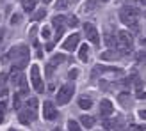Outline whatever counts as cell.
Masks as SVG:
<instances>
[{
    "label": "cell",
    "instance_id": "obj_4",
    "mask_svg": "<svg viewBox=\"0 0 146 131\" xmlns=\"http://www.w3.org/2000/svg\"><path fill=\"white\" fill-rule=\"evenodd\" d=\"M36 117H38V110L31 108V106H25L23 110H20V113H18V119H20L21 124H31L32 121H36Z\"/></svg>",
    "mask_w": 146,
    "mask_h": 131
},
{
    "label": "cell",
    "instance_id": "obj_31",
    "mask_svg": "<svg viewBox=\"0 0 146 131\" xmlns=\"http://www.w3.org/2000/svg\"><path fill=\"white\" fill-rule=\"evenodd\" d=\"M54 131H61V129H54Z\"/></svg>",
    "mask_w": 146,
    "mask_h": 131
},
{
    "label": "cell",
    "instance_id": "obj_21",
    "mask_svg": "<svg viewBox=\"0 0 146 131\" xmlns=\"http://www.w3.org/2000/svg\"><path fill=\"white\" fill-rule=\"evenodd\" d=\"M62 60H64V57H62V55H55V57H54V59H52V62H50V66H55V64H61Z\"/></svg>",
    "mask_w": 146,
    "mask_h": 131
},
{
    "label": "cell",
    "instance_id": "obj_16",
    "mask_svg": "<svg viewBox=\"0 0 146 131\" xmlns=\"http://www.w3.org/2000/svg\"><path fill=\"white\" fill-rule=\"evenodd\" d=\"M105 45L109 48H116L118 46V41H116V37H112V34H105Z\"/></svg>",
    "mask_w": 146,
    "mask_h": 131
},
{
    "label": "cell",
    "instance_id": "obj_30",
    "mask_svg": "<svg viewBox=\"0 0 146 131\" xmlns=\"http://www.w3.org/2000/svg\"><path fill=\"white\" fill-rule=\"evenodd\" d=\"M9 131H16V129H14V128H13V129H9Z\"/></svg>",
    "mask_w": 146,
    "mask_h": 131
},
{
    "label": "cell",
    "instance_id": "obj_15",
    "mask_svg": "<svg viewBox=\"0 0 146 131\" xmlns=\"http://www.w3.org/2000/svg\"><path fill=\"white\" fill-rule=\"evenodd\" d=\"M21 5H23L25 12H31V11H34V7H36V0H23Z\"/></svg>",
    "mask_w": 146,
    "mask_h": 131
},
{
    "label": "cell",
    "instance_id": "obj_25",
    "mask_svg": "<svg viewBox=\"0 0 146 131\" xmlns=\"http://www.w3.org/2000/svg\"><path fill=\"white\" fill-rule=\"evenodd\" d=\"M45 9H41V11H38V14H36V16H34V20H41V18H45Z\"/></svg>",
    "mask_w": 146,
    "mask_h": 131
},
{
    "label": "cell",
    "instance_id": "obj_9",
    "mask_svg": "<svg viewBox=\"0 0 146 131\" xmlns=\"http://www.w3.org/2000/svg\"><path fill=\"white\" fill-rule=\"evenodd\" d=\"M78 41H80V35L78 34H71L70 37H66V41L62 43V48L66 50V52H73V50H77Z\"/></svg>",
    "mask_w": 146,
    "mask_h": 131
},
{
    "label": "cell",
    "instance_id": "obj_3",
    "mask_svg": "<svg viewBox=\"0 0 146 131\" xmlns=\"http://www.w3.org/2000/svg\"><path fill=\"white\" fill-rule=\"evenodd\" d=\"M73 94H75V85H71V83H66V85H62L59 90H57V96H55V103L62 106V105H68L70 103V99L73 98Z\"/></svg>",
    "mask_w": 146,
    "mask_h": 131
},
{
    "label": "cell",
    "instance_id": "obj_6",
    "mask_svg": "<svg viewBox=\"0 0 146 131\" xmlns=\"http://www.w3.org/2000/svg\"><path fill=\"white\" fill-rule=\"evenodd\" d=\"M5 57H7V59H11V60H14V62H16L18 59H27V57H29V48H27L25 45H21V46H14Z\"/></svg>",
    "mask_w": 146,
    "mask_h": 131
},
{
    "label": "cell",
    "instance_id": "obj_10",
    "mask_svg": "<svg viewBox=\"0 0 146 131\" xmlns=\"http://www.w3.org/2000/svg\"><path fill=\"white\" fill-rule=\"evenodd\" d=\"M114 113V106L109 99H102L100 101V115L102 117H109V115Z\"/></svg>",
    "mask_w": 146,
    "mask_h": 131
},
{
    "label": "cell",
    "instance_id": "obj_17",
    "mask_svg": "<svg viewBox=\"0 0 146 131\" xmlns=\"http://www.w3.org/2000/svg\"><path fill=\"white\" fill-rule=\"evenodd\" d=\"M68 131H82V128L78 126V122H77V121L70 119V121H68Z\"/></svg>",
    "mask_w": 146,
    "mask_h": 131
},
{
    "label": "cell",
    "instance_id": "obj_22",
    "mask_svg": "<svg viewBox=\"0 0 146 131\" xmlns=\"http://www.w3.org/2000/svg\"><path fill=\"white\" fill-rule=\"evenodd\" d=\"M4 113H5V103L0 101V122H4Z\"/></svg>",
    "mask_w": 146,
    "mask_h": 131
},
{
    "label": "cell",
    "instance_id": "obj_13",
    "mask_svg": "<svg viewBox=\"0 0 146 131\" xmlns=\"http://www.w3.org/2000/svg\"><path fill=\"white\" fill-rule=\"evenodd\" d=\"M78 106L82 108V110H89V108L93 106V101H91V98H87V96H82L78 99Z\"/></svg>",
    "mask_w": 146,
    "mask_h": 131
},
{
    "label": "cell",
    "instance_id": "obj_23",
    "mask_svg": "<svg viewBox=\"0 0 146 131\" xmlns=\"http://www.w3.org/2000/svg\"><path fill=\"white\" fill-rule=\"evenodd\" d=\"M104 126L107 129H112V128H116V121H104Z\"/></svg>",
    "mask_w": 146,
    "mask_h": 131
},
{
    "label": "cell",
    "instance_id": "obj_27",
    "mask_svg": "<svg viewBox=\"0 0 146 131\" xmlns=\"http://www.w3.org/2000/svg\"><path fill=\"white\" fill-rule=\"evenodd\" d=\"M68 76H70V78H75V76H77V69H71V71L68 73Z\"/></svg>",
    "mask_w": 146,
    "mask_h": 131
},
{
    "label": "cell",
    "instance_id": "obj_20",
    "mask_svg": "<svg viewBox=\"0 0 146 131\" xmlns=\"http://www.w3.org/2000/svg\"><path fill=\"white\" fill-rule=\"evenodd\" d=\"M94 5H96V0H87V4L84 5V11H86V12H87V11H91Z\"/></svg>",
    "mask_w": 146,
    "mask_h": 131
},
{
    "label": "cell",
    "instance_id": "obj_11",
    "mask_svg": "<svg viewBox=\"0 0 146 131\" xmlns=\"http://www.w3.org/2000/svg\"><path fill=\"white\" fill-rule=\"evenodd\" d=\"M78 59L82 62H87L89 60V48H87V45H82L78 50Z\"/></svg>",
    "mask_w": 146,
    "mask_h": 131
},
{
    "label": "cell",
    "instance_id": "obj_12",
    "mask_svg": "<svg viewBox=\"0 0 146 131\" xmlns=\"http://www.w3.org/2000/svg\"><path fill=\"white\" fill-rule=\"evenodd\" d=\"M100 59L102 60H118V59H121V55L116 52H104L100 55Z\"/></svg>",
    "mask_w": 146,
    "mask_h": 131
},
{
    "label": "cell",
    "instance_id": "obj_8",
    "mask_svg": "<svg viewBox=\"0 0 146 131\" xmlns=\"http://www.w3.org/2000/svg\"><path fill=\"white\" fill-rule=\"evenodd\" d=\"M57 108L54 106L52 101H45L43 103V117H45L46 121H55L57 119Z\"/></svg>",
    "mask_w": 146,
    "mask_h": 131
},
{
    "label": "cell",
    "instance_id": "obj_26",
    "mask_svg": "<svg viewBox=\"0 0 146 131\" xmlns=\"http://www.w3.org/2000/svg\"><path fill=\"white\" fill-rule=\"evenodd\" d=\"M41 34H43V37H50V30H48V27H45L41 30Z\"/></svg>",
    "mask_w": 146,
    "mask_h": 131
},
{
    "label": "cell",
    "instance_id": "obj_5",
    "mask_svg": "<svg viewBox=\"0 0 146 131\" xmlns=\"http://www.w3.org/2000/svg\"><path fill=\"white\" fill-rule=\"evenodd\" d=\"M31 82H32V87L36 92H43L45 87H43V80H41V71L38 66H32L31 67Z\"/></svg>",
    "mask_w": 146,
    "mask_h": 131
},
{
    "label": "cell",
    "instance_id": "obj_7",
    "mask_svg": "<svg viewBox=\"0 0 146 131\" xmlns=\"http://www.w3.org/2000/svg\"><path fill=\"white\" fill-rule=\"evenodd\" d=\"M84 32H86V37L89 39V43L100 46V34H98L96 27H94L93 23H86V25H84Z\"/></svg>",
    "mask_w": 146,
    "mask_h": 131
},
{
    "label": "cell",
    "instance_id": "obj_19",
    "mask_svg": "<svg viewBox=\"0 0 146 131\" xmlns=\"http://www.w3.org/2000/svg\"><path fill=\"white\" fill-rule=\"evenodd\" d=\"M66 7H68V0H57V2H55V9H66Z\"/></svg>",
    "mask_w": 146,
    "mask_h": 131
},
{
    "label": "cell",
    "instance_id": "obj_32",
    "mask_svg": "<svg viewBox=\"0 0 146 131\" xmlns=\"http://www.w3.org/2000/svg\"><path fill=\"white\" fill-rule=\"evenodd\" d=\"M102 2H107V0H102Z\"/></svg>",
    "mask_w": 146,
    "mask_h": 131
},
{
    "label": "cell",
    "instance_id": "obj_14",
    "mask_svg": "<svg viewBox=\"0 0 146 131\" xmlns=\"http://www.w3.org/2000/svg\"><path fill=\"white\" fill-rule=\"evenodd\" d=\"M80 122H82L84 128H93L96 121H94L93 117H89V115H82V117H80Z\"/></svg>",
    "mask_w": 146,
    "mask_h": 131
},
{
    "label": "cell",
    "instance_id": "obj_1",
    "mask_svg": "<svg viewBox=\"0 0 146 131\" xmlns=\"http://www.w3.org/2000/svg\"><path fill=\"white\" fill-rule=\"evenodd\" d=\"M139 9H135V7H123V9L119 11V20L125 23L127 27H132L135 28L137 27V20H139Z\"/></svg>",
    "mask_w": 146,
    "mask_h": 131
},
{
    "label": "cell",
    "instance_id": "obj_24",
    "mask_svg": "<svg viewBox=\"0 0 146 131\" xmlns=\"http://www.w3.org/2000/svg\"><path fill=\"white\" fill-rule=\"evenodd\" d=\"M64 23H68V25H77L78 21H77V18H71V16H68V18H64Z\"/></svg>",
    "mask_w": 146,
    "mask_h": 131
},
{
    "label": "cell",
    "instance_id": "obj_28",
    "mask_svg": "<svg viewBox=\"0 0 146 131\" xmlns=\"http://www.w3.org/2000/svg\"><path fill=\"white\" fill-rule=\"evenodd\" d=\"M139 117H141L143 121L146 119V112H144V110H139Z\"/></svg>",
    "mask_w": 146,
    "mask_h": 131
},
{
    "label": "cell",
    "instance_id": "obj_29",
    "mask_svg": "<svg viewBox=\"0 0 146 131\" xmlns=\"http://www.w3.org/2000/svg\"><path fill=\"white\" fill-rule=\"evenodd\" d=\"M18 21H20V16H13L11 18V23H18Z\"/></svg>",
    "mask_w": 146,
    "mask_h": 131
},
{
    "label": "cell",
    "instance_id": "obj_2",
    "mask_svg": "<svg viewBox=\"0 0 146 131\" xmlns=\"http://www.w3.org/2000/svg\"><path fill=\"white\" fill-rule=\"evenodd\" d=\"M118 45H119V55H127L132 52V48H134V37L130 35L127 30H121L118 34Z\"/></svg>",
    "mask_w": 146,
    "mask_h": 131
},
{
    "label": "cell",
    "instance_id": "obj_18",
    "mask_svg": "<svg viewBox=\"0 0 146 131\" xmlns=\"http://www.w3.org/2000/svg\"><path fill=\"white\" fill-rule=\"evenodd\" d=\"M62 32H64V25H57V28H55V41H59L62 37Z\"/></svg>",
    "mask_w": 146,
    "mask_h": 131
}]
</instances>
